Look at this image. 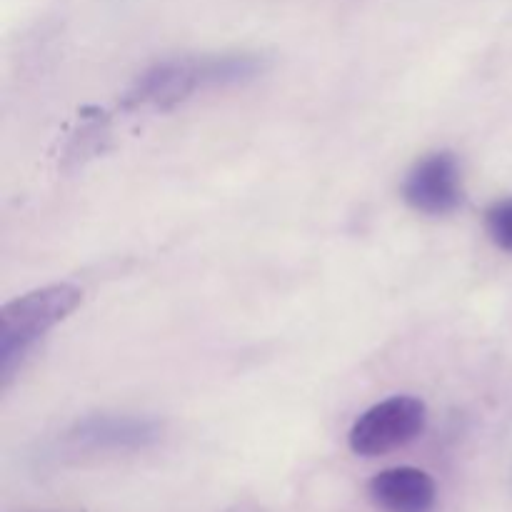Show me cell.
Returning a JSON list of instances; mask_svg holds the SVG:
<instances>
[{
	"label": "cell",
	"instance_id": "6da1fadb",
	"mask_svg": "<svg viewBox=\"0 0 512 512\" xmlns=\"http://www.w3.org/2000/svg\"><path fill=\"white\" fill-rule=\"evenodd\" d=\"M265 70V60L253 53L203 55V58L163 60L145 70L125 95V108L170 110L205 88L248 83Z\"/></svg>",
	"mask_w": 512,
	"mask_h": 512
},
{
	"label": "cell",
	"instance_id": "7a4b0ae2",
	"mask_svg": "<svg viewBox=\"0 0 512 512\" xmlns=\"http://www.w3.org/2000/svg\"><path fill=\"white\" fill-rule=\"evenodd\" d=\"M83 303V290L70 283L45 285L0 308V383L8 388L30 350Z\"/></svg>",
	"mask_w": 512,
	"mask_h": 512
},
{
	"label": "cell",
	"instance_id": "3957f363",
	"mask_svg": "<svg viewBox=\"0 0 512 512\" xmlns=\"http://www.w3.org/2000/svg\"><path fill=\"white\" fill-rule=\"evenodd\" d=\"M428 408L413 395H393L365 410L348 433V445L360 458H380L395 453L423 435Z\"/></svg>",
	"mask_w": 512,
	"mask_h": 512
},
{
	"label": "cell",
	"instance_id": "277c9868",
	"mask_svg": "<svg viewBox=\"0 0 512 512\" xmlns=\"http://www.w3.org/2000/svg\"><path fill=\"white\" fill-rule=\"evenodd\" d=\"M403 200L420 215L443 218L463 205V175L450 150L425 155L403 180Z\"/></svg>",
	"mask_w": 512,
	"mask_h": 512
},
{
	"label": "cell",
	"instance_id": "5b68a950",
	"mask_svg": "<svg viewBox=\"0 0 512 512\" xmlns=\"http://www.w3.org/2000/svg\"><path fill=\"white\" fill-rule=\"evenodd\" d=\"M163 438V425L140 415H88L65 433V443L83 453H135L153 448Z\"/></svg>",
	"mask_w": 512,
	"mask_h": 512
},
{
	"label": "cell",
	"instance_id": "8992f818",
	"mask_svg": "<svg viewBox=\"0 0 512 512\" xmlns=\"http://www.w3.org/2000/svg\"><path fill=\"white\" fill-rule=\"evenodd\" d=\"M368 498L380 512H435L438 483L420 468L380 470L368 483Z\"/></svg>",
	"mask_w": 512,
	"mask_h": 512
},
{
	"label": "cell",
	"instance_id": "52a82bcc",
	"mask_svg": "<svg viewBox=\"0 0 512 512\" xmlns=\"http://www.w3.org/2000/svg\"><path fill=\"white\" fill-rule=\"evenodd\" d=\"M485 230L500 250L512 253V198L490 205L485 213Z\"/></svg>",
	"mask_w": 512,
	"mask_h": 512
}]
</instances>
